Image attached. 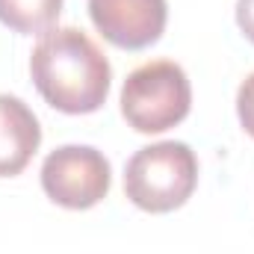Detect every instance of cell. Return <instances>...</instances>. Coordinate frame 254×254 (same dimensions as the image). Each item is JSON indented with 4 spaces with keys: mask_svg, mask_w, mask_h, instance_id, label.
I'll use <instances>...</instances> for the list:
<instances>
[{
    "mask_svg": "<svg viewBox=\"0 0 254 254\" xmlns=\"http://www.w3.org/2000/svg\"><path fill=\"white\" fill-rule=\"evenodd\" d=\"M39 95L60 113L86 116L104 107L113 68L101 48L77 27H51L30 54Z\"/></svg>",
    "mask_w": 254,
    "mask_h": 254,
    "instance_id": "1",
    "label": "cell"
},
{
    "mask_svg": "<svg viewBox=\"0 0 254 254\" xmlns=\"http://www.w3.org/2000/svg\"><path fill=\"white\" fill-rule=\"evenodd\" d=\"M198 187V157L187 142L139 148L125 169V195L145 213H172Z\"/></svg>",
    "mask_w": 254,
    "mask_h": 254,
    "instance_id": "2",
    "label": "cell"
},
{
    "mask_svg": "<svg viewBox=\"0 0 254 254\" xmlns=\"http://www.w3.org/2000/svg\"><path fill=\"white\" fill-rule=\"evenodd\" d=\"M192 86L172 60H154L127 74L122 86V116L136 133H163L190 116Z\"/></svg>",
    "mask_w": 254,
    "mask_h": 254,
    "instance_id": "3",
    "label": "cell"
},
{
    "mask_svg": "<svg viewBox=\"0 0 254 254\" xmlns=\"http://www.w3.org/2000/svg\"><path fill=\"white\" fill-rule=\"evenodd\" d=\"M113 184L110 160L92 145L54 148L42 163V190L65 210H89L101 204Z\"/></svg>",
    "mask_w": 254,
    "mask_h": 254,
    "instance_id": "4",
    "label": "cell"
},
{
    "mask_svg": "<svg viewBox=\"0 0 254 254\" xmlns=\"http://www.w3.org/2000/svg\"><path fill=\"white\" fill-rule=\"evenodd\" d=\"M89 18L110 45L122 51H145L160 42L169 21V3L166 0H89Z\"/></svg>",
    "mask_w": 254,
    "mask_h": 254,
    "instance_id": "5",
    "label": "cell"
},
{
    "mask_svg": "<svg viewBox=\"0 0 254 254\" xmlns=\"http://www.w3.org/2000/svg\"><path fill=\"white\" fill-rule=\"evenodd\" d=\"M42 145L36 113L15 95H0V178L21 175Z\"/></svg>",
    "mask_w": 254,
    "mask_h": 254,
    "instance_id": "6",
    "label": "cell"
},
{
    "mask_svg": "<svg viewBox=\"0 0 254 254\" xmlns=\"http://www.w3.org/2000/svg\"><path fill=\"white\" fill-rule=\"evenodd\" d=\"M63 12V0H0V24L21 36L48 33Z\"/></svg>",
    "mask_w": 254,
    "mask_h": 254,
    "instance_id": "7",
    "label": "cell"
},
{
    "mask_svg": "<svg viewBox=\"0 0 254 254\" xmlns=\"http://www.w3.org/2000/svg\"><path fill=\"white\" fill-rule=\"evenodd\" d=\"M237 116H240V125L243 130L254 139V74H249L237 92Z\"/></svg>",
    "mask_w": 254,
    "mask_h": 254,
    "instance_id": "8",
    "label": "cell"
},
{
    "mask_svg": "<svg viewBox=\"0 0 254 254\" xmlns=\"http://www.w3.org/2000/svg\"><path fill=\"white\" fill-rule=\"evenodd\" d=\"M237 27L254 45V0H237Z\"/></svg>",
    "mask_w": 254,
    "mask_h": 254,
    "instance_id": "9",
    "label": "cell"
}]
</instances>
